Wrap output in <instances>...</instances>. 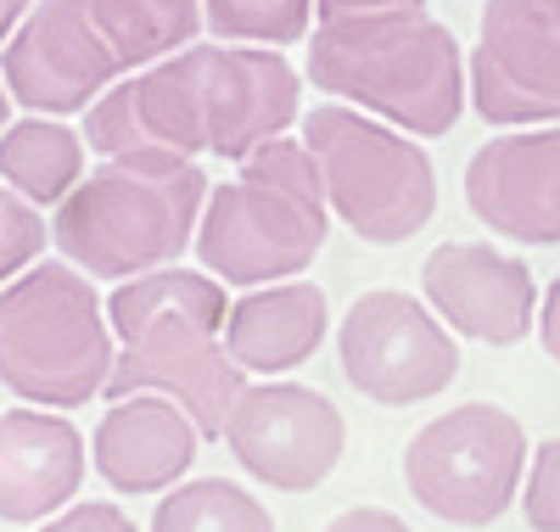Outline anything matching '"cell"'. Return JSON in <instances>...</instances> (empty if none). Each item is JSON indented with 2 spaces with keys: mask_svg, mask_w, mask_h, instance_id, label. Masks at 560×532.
<instances>
[{
  "mask_svg": "<svg viewBox=\"0 0 560 532\" xmlns=\"http://www.w3.org/2000/svg\"><path fill=\"white\" fill-rule=\"evenodd\" d=\"M147 532H275V516L242 482L197 476V482H174L158 499Z\"/></svg>",
  "mask_w": 560,
  "mask_h": 532,
  "instance_id": "21",
  "label": "cell"
},
{
  "mask_svg": "<svg viewBox=\"0 0 560 532\" xmlns=\"http://www.w3.org/2000/svg\"><path fill=\"white\" fill-rule=\"evenodd\" d=\"M236 465L275 494H314L325 476L342 465L348 420L342 409L303 381H247L242 398L230 404L224 438Z\"/></svg>",
  "mask_w": 560,
  "mask_h": 532,
  "instance_id": "10",
  "label": "cell"
},
{
  "mask_svg": "<svg viewBox=\"0 0 560 532\" xmlns=\"http://www.w3.org/2000/svg\"><path fill=\"white\" fill-rule=\"evenodd\" d=\"M325 235H331V208H325L319 163L303 135H275L236 163V180L208 185L191 253L213 280L247 292L303 275L319 258Z\"/></svg>",
  "mask_w": 560,
  "mask_h": 532,
  "instance_id": "4",
  "label": "cell"
},
{
  "mask_svg": "<svg viewBox=\"0 0 560 532\" xmlns=\"http://www.w3.org/2000/svg\"><path fill=\"white\" fill-rule=\"evenodd\" d=\"M527 426L499 404H459L432 415L404 449L409 499L448 527H493L522 499Z\"/></svg>",
  "mask_w": 560,
  "mask_h": 532,
  "instance_id": "7",
  "label": "cell"
},
{
  "mask_svg": "<svg viewBox=\"0 0 560 532\" xmlns=\"http://www.w3.org/2000/svg\"><path fill=\"white\" fill-rule=\"evenodd\" d=\"M224 280H213L208 269L163 264L118 280L107 298L118 359L102 398L163 393L197 420L208 443L224 438L230 404L247 386V370L224 354Z\"/></svg>",
  "mask_w": 560,
  "mask_h": 532,
  "instance_id": "1",
  "label": "cell"
},
{
  "mask_svg": "<svg viewBox=\"0 0 560 532\" xmlns=\"http://www.w3.org/2000/svg\"><path fill=\"white\" fill-rule=\"evenodd\" d=\"M325 532H415V527L404 516L382 510V505H348V510H337L331 521H325Z\"/></svg>",
  "mask_w": 560,
  "mask_h": 532,
  "instance_id": "26",
  "label": "cell"
},
{
  "mask_svg": "<svg viewBox=\"0 0 560 532\" xmlns=\"http://www.w3.org/2000/svg\"><path fill=\"white\" fill-rule=\"evenodd\" d=\"M118 336L96 280L39 258L0 286V386L34 409H79L107 393Z\"/></svg>",
  "mask_w": 560,
  "mask_h": 532,
  "instance_id": "5",
  "label": "cell"
},
{
  "mask_svg": "<svg viewBox=\"0 0 560 532\" xmlns=\"http://www.w3.org/2000/svg\"><path fill=\"white\" fill-rule=\"evenodd\" d=\"M314 28V0H202V34L236 45H303Z\"/></svg>",
  "mask_w": 560,
  "mask_h": 532,
  "instance_id": "22",
  "label": "cell"
},
{
  "mask_svg": "<svg viewBox=\"0 0 560 532\" xmlns=\"http://www.w3.org/2000/svg\"><path fill=\"white\" fill-rule=\"evenodd\" d=\"M34 7V0H0V45H7L12 39V28L23 23V12Z\"/></svg>",
  "mask_w": 560,
  "mask_h": 532,
  "instance_id": "29",
  "label": "cell"
},
{
  "mask_svg": "<svg viewBox=\"0 0 560 532\" xmlns=\"http://www.w3.org/2000/svg\"><path fill=\"white\" fill-rule=\"evenodd\" d=\"M325 336H331V298L303 275L247 286L224 314V354L247 375H287L308 365Z\"/></svg>",
  "mask_w": 560,
  "mask_h": 532,
  "instance_id": "18",
  "label": "cell"
},
{
  "mask_svg": "<svg viewBox=\"0 0 560 532\" xmlns=\"http://www.w3.org/2000/svg\"><path fill=\"white\" fill-rule=\"evenodd\" d=\"M90 18L107 34L124 73L152 68L202 39V0H90Z\"/></svg>",
  "mask_w": 560,
  "mask_h": 532,
  "instance_id": "20",
  "label": "cell"
},
{
  "mask_svg": "<svg viewBox=\"0 0 560 532\" xmlns=\"http://www.w3.org/2000/svg\"><path fill=\"white\" fill-rule=\"evenodd\" d=\"M197 158L163 147L113 152L51 208V247L90 280H129L179 264L208 203Z\"/></svg>",
  "mask_w": 560,
  "mask_h": 532,
  "instance_id": "3",
  "label": "cell"
},
{
  "mask_svg": "<svg viewBox=\"0 0 560 532\" xmlns=\"http://www.w3.org/2000/svg\"><path fill=\"white\" fill-rule=\"evenodd\" d=\"M197 51H202V118L213 158L242 163L253 147L298 129L303 73L287 62L280 45L197 39Z\"/></svg>",
  "mask_w": 560,
  "mask_h": 532,
  "instance_id": "13",
  "label": "cell"
},
{
  "mask_svg": "<svg viewBox=\"0 0 560 532\" xmlns=\"http://www.w3.org/2000/svg\"><path fill=\"white\" fill-rule=\"evenodd\" d=\"M202 431L174 398L163 393H124L107 398L96 438H90V465L107 482L113 494L129 499H152L168 494L174 482H185V471L202 454Z\"/></svg>",
  "mask_w": 560,
  "mask_h": 532,
  "instance_id": "16",
  "label": "cell"
},
{
  "mask_svg": "<svg viewBox=\"0 0 560 532\" xmlns=\"http://www.w3.org/2000/svg\"><path fill=\"white\" fill-rule=\"evenodd\" d=\"M465 208L504 241L560 247V124L482 140L465 163Z\"/></svg>",
  "mask_w": 560,
  "mask_h": 532,
  "instance_id": "15",
  "label": "cell"
},
{
  "mask_svg": "<svg viewBox=\"0 0 560 532\" xmlns=\"http://www.w3.org/2000/svg\"><path fill=\"white\" fill-rule=\"evenodd\" d=\"M0 79L18 107L73 118L124 79V62L90 18V0H34L0 45Z\"/></svg>",
  "mask_w": 560,
  "mask_h": 532,
  "instance_id": "11",
  "label": "cell"
},
{
  "mask_svg": "<svg viewBox=\"0 0 560 532\" xmlns=\"http://www.w3.org/2000/svg\"><path fill=\"white\" fill-rule=\"evenodd\" d=\"M382 7H404V0H314V23H319V18H353V12H382Z\"/></svg>",
  "mask_w": 560,
  "mask_h": 532,
  "instance_id": "28",
  "label": "cell"
},
{
  "mask_svg": "<svg viewBox=\"0 0 560 532\" xmlns=\"http://www.w3.org/2000/svg\"><path fill=\"white\" fill-rule=\"evenodd\" d=\"M303 147L319 163L325 208L364 247H404L438 213V169L415 135L370 118L348 102H319L298 118Z\"/></svg>",
  "mask_w": 560,
  "mask_h": 532,
  "instance_id": "6",
  "label": "cell"
},
{
  "mask_svg": "<svg viewBox=\"0 0 560 532\" xmlns=\"http://www.w3.org/2000/svg\"><path fill=\"white\" fill-rule=\"evenodd\" d=\"M84 152L90 147L79 129H68L62 118L28 113L0 129V180L45 213L84 180Z\"/></svg>",
  "mask_w": 560,
  "mask_h": 532,
  "instance_id": "19",
  "label": "cell"
},
{
  "mask_svg": "<svg viewBox=\"0 0 560 532\" xmlns=\"http://www.w3.org/2000/svg\"><path fill=\"white\" fill-rule=\"evenodd\" d=\"M465 102L493 129L560 124V0H482Z\"/></svg>",
  "mask_w": 560,
  "mask_h": 532,
  "instance_id": "9",
  "label": "cell"
},
{
  "mask_svg": "<svg viewBox=\"0 0 560 532\" xmlns=\"http://www.w3.org/2000/svg\"><path fill=\"white\" fill-rule=\"evenodd\" d=\"M538 343H544V354L560 365V275L549 280V292H544V303H538Z\"/></svg>",
  "mask_w": 560,
  "mask_h": 532,
  "instance_id": "27",
  "label": "cell"
},
{
  "mask_svg": "<svg viewBox=\"0 0 560 532\" xmlns=\"http://www.w3.org/2000/svg\"><path fill=\"white\" fill-rule=\"evenodd\" d=\"M303 45V73L314 90L415 140L448 135L471 107L465 102V51L454 28L438 12H427V0L319 18Z\"/></svg>",
  "mask_w": 560,
  "mask_h": 532,
  "instance_id": "2",
  "label": "cell"
},
{
  "mask_svg": "<svg viewBox=\"0 0 560 532\" xmlns=\"http://www.w3.org/2000/svg\"><path fill=\"white\" fill-rule=\"evenodd\" d=\"M420 298L454 331L488 348H516L538 325V280L493 241H438L420 264Z\"/></svg>",
  "mask_w": 560,
  "mask_h": 532,
  "instance_id": "12",
  "label": "cell"
},
{
  "mask_svg": "<svg viewBox=\"0 0 560 532\" xmlns=\"http://www.w3.org/2000/svg\"><path fill=\"white\" fill-rule=\"evenodd\" d=\"M522 516H527L533 532H560V438H549L527 454Z\"/></svg>",
  "mask_w": 560,
  "mask_h": 532,
  "instance_id": "24",
  "label": "cell"
},
{
  "mask_svg": "<svg viewBox=\"0 0 560 532\" xmlns=\"http://www.w3.org/2000/svg\"><path fill=\"white\" fill-rule=\"evenodd\" d=\"M337 365L359 398L382 409H409L443 398L459 375L454 331L427 309V298L376 286L359 292L337 325Z\"/></svg>",
  "mask_w": 560,
  "mask_h": 532,
  "instance_id": "8",
  "label": "cell"
},
{
  "mask_svg": "<svg viewBox=\"0 0 560 532\" xmlns=\"http://www.w3.org/2000/svg\"><path fill=\"white\" fill-rule=\"evenodd\" d=\"M84 431L57 409H7L0 415V521L39 527L84 488Z\"/></svg>",
  "mask_w": 560,
  "mask_h": 532,
  "instance_id": "17",
  "label": "cell"
},
{
  "mask_svg": "<svg viewBox=\"0 0 560 532\" xmlns=\"http://www.w3.org/2000/svg\"><path fill=\"white\" fill-rule=\"evenodd\" d=\"M39 532H135V521L113 499H73L57 516H45Z\"/></svg>",
  "mask_w": 560,
  "mask_h": 532,
  "instance_id": "25",
  "label": "cell"
},
{
  "mask_svg": "<svg viewBox=\"0 0 560 532\" xmlns=\"http://www.w3.org/2000/svg\"><path fill=\"white\" fill-rule=\"evenodd\" d=\"M12 124V95H7V79H0V129Z\"/></svg>",
  "mask_w": 560,
  "mask_h": 532,
  "instance_id": "30",
  "label": "cell"
},
{
  "mask_svg": "<svg viewBox=\"0 0 560 532\" xmlns=\"http://www.w3.org/2000/svg\"><path fill=\"white\" fill-rule=\"evenodd\" d=\"M84 147L96 158L135 152V147H163L179 158L208 152V118H202V51H185L124 73L107 95L84 107Z\"/></svg>",
  "mask_w": 560,
  "mask_h": 532,
  "instance_id": "14",
  "label": "cell"
},
{
  "mask_svg": "<svg viewBox=\"0 0 560 532\" xmlns=\"http://www.w3.org/2000/svg\"><path fill=\"white\" fill-rule=\"evenodd\" d=\"M45 241H51V224H45V213L18 197V190L0 180V286L18 280L28 264L45 258Z\"/></svg>",
  "mask_w": 560,
  "mask_h": 532,
  "instance_id": "23",
  "label": "cell"
}]
</instances>
